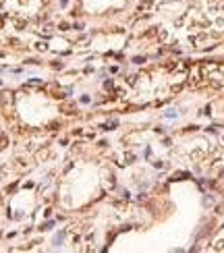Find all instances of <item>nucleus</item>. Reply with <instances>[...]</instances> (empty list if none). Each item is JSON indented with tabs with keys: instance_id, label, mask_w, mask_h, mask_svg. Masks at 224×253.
Returning a JSON list of instances; mask_svg holds the SVG:
<instances>
[{
	"instance_id": "nucleus-1",
	"label": "nucleus",
	"mask_w": 224,
	"mask_h": 253,
	"mask_svg": "<svg viewBox=\"0 0 224 253\" xmlns=\"http://www.w3.org/2000/svg\"><path fill=\"white\" fill-rule=\"evenodd\" d=\"M62 110H64V114H75V104H62Z\"/></svg>"
}]
</instances>
